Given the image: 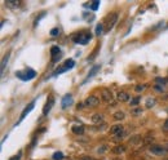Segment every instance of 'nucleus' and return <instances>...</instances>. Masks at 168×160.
Returning <instances> with one entry per match:
<instances>
[{
  "mask_svg": "<svg viewBox=\"0 0 168 160\" xmlns=\"http://www.w3.org/2000/svg\"><path fill=\"white\" fill-rule=\"evenodd\" d=\"M71 38H72V40H74V43H76V44L85 45V44H87V43L90 40L92 35H90V32H88V31H81V32L74 34V35H72Z\"/></svg>",
  "mask_w": 168,
  "mask_h": 160,
  "instance_id": "1",
  "label": "nucleus"
},
{
  "mask_svg": "<svg viewBox=\"0 0 168 160\" xmlns=\"http://www.w3.org/2000/svg\"><path fill=\"white\" fill-rule=\"evenodd\" d=\"M116 21H118V14L116 13H110L105 20V31H110L116 23Z\"/></svg>",
  "mask_w": 168,
  "mask_h": 160,
  "instance_id": "2",
  "label": "nucleus"
},
{
  "mask_svg": "<svg viewBox=\"0 0 168 160\" xmlns=\"http://www.w3.org/2000/svg\"><path fill=\"white\" fill-rule=\"evenodd\" d=\"M16 75L21 80H31V79H34V77H35L36 72L34 71V70H31V68H27L26 71H18Z\"/></svg>",
  "mask_w": 168,
  "mask_h": 160,
  "instance_id": "3",
  "label": "nucleus"
},
{
  "mask_svg": "<svg viewBox=\"0 0 168 160\" xmlns=\"http://www.w3.org/2000/svg\"><path fill=\"white\" fill-rule=\"evenodd\" d=\"M150 152L153 155H157V156H163V155H166L168 151L166 147H163L160 145H153L151 147H150Z\"/></svg>",
  "mask_w": 168,
  "mask_h": 160,
  "instance_id": "4",
  "label": "nucleus"
},
{
  "mask_svg": "<svg viewBox=\"0 0 168 160\" xmlns=\"http://www.w3.org/2000/svg\"><path fill=\"white\" fill-rule=\"evenodd\" d=\"M74 66H75V61H74V59H67V61L65 62V65H63L62 67H60V68H57V70H56L54 75H57V74H62V72L67 71V70H70V68H72Z\"/></svg>",
  "mask_w": 168,
  "mask_h": 160,
  "instance_id": "5",
  "label": "nucleus"
},
{
  "mask_svg": "<svg viewBox=\"0 0 168 160\" xmlns=\"http://www.w3.org/2000/svg\"><path fill=\"white\" fill-rule=\"evenodd\" d=\"M83 103L85 107H96V106H98V103H100V99L96 96H89L85 98V101Z\"/></svg>",
  "mask_w": 168,
  "mask_h": 160,
  "instance_id": "6",
  "label": "nucleus"
},
{
  "mask_svg": "<svg viewBox=\"0 0 168 160\" xmlns=\"http://www.w3.org/2000/svg\"><path fill=\"white\" fill-rule=\"evenodd\" d=\"M61 56H62V53H61V49L58 48V47H52L50 48V57H52V62L53 63H56L58 61L60 58H61Z\"/></svg>",
  "mask_w": 168,
  "mask_h": 160,
  "instance_id": "7",
  "label": "nucleus"
},
{
  "mask_svg": "<svg viewBox=\"0 0 168 160\" xmlns=\"http://www.w3.org/2000/svg\"><path fill=\"white\" fill-rule=\"evenodd\" d=\"M54 102H56L54 96H52V94H50V96L48 97V99H47V103H45L44 109H43V115H48V112L50 111V109H52V107H53Z\"/></svg>",
  "mask_w": 168,
  "mask_h": 160,
  "instance_id": "8",
  "label": "nucleus"
},
{
  "mask_svg": "<svg viewBox=\"0 0 168 160\" xmlns=\"http://www.w3.org/2000/svg\"><path fill=\"white\" fill-rule=\"evenodd\" d=\"M72 102H74V99H72V96L70 93L66 94L63 98H62V101H61V106H62V109H67V107H70L72 105Z\"/></svg>",
  "mask_w": 168,
  "mask_h": 160,
  "instance_id": "9",
  "label": "nucleus"
},
{
  "mask_svg": "<svg viewBox=\"0 0 168 160\" xmlns=\"http://www.w3.org/2000/svg\"><path fill=\"white\" fill-rule=\"evenodd\" d=\"M116 99H118L119 102H128L129 101V94L127 92L120 90V92L116 93Z\"/></svg>",
  "mask_w": 168,
  "mask_h": 160,
  "instance_id": "10",
  "label": "nucleus"
},
{
  "mask_svg": "<svg viewBox=\"0 0 168 160\" xmlns=\"http://www.w3.org/2000/svg\"><path fill=\"white\" fill-rule=\"evenodd\" d=\"M101 96H102V99H103V101L107 102V103H110L111 101H113V93H111L110 90H107V89H103V90H102Z\"/></svg>",
  "mask_w": 168,
  "mask_h": 160,
  "instance_id": "11",
  "label": "nucleus"
},
{
  "mask_svg": "<svg viewBox=\"0 0 168 160\" xmlns=\"http://www.w3.org/2000/svg\"><path fill=\"white\" fill-rule=\"evenodd\" d=\"M34 106H35V101H32L31 103H29V106H27V107H25V110L22 111V114H21V116H20V122H22V120L25 119V116L27 115L29 112L34 109Z\"/></svg>",
  "mask_w": 168,
  "mask_h": 160,
  "instance_id": "12",
  "label": "nucleus"
},
{
  "mask_svg": "<svg viewBox=\"0 0 168 160\" xmlns=\"http://www.w3.org/2000/svg\"><path fill=\"white\" fill-rule=\"evenodd\" d=\"M92 122L94 124H103V114H100V112H96V114L92 115Z\"/></svg>",
  "mask_w": 168,
  "mask_h": 160,
  "instance_id": "13",
  "label": "nucleus"
},
{
  "mask_svg": "<svg viewBox=\"0 0 168 160\" xmlns=\"http://www.w3.org/2000/svg\"><path fill=\"white\" fill-rule=\"evenodd\" d=\"M124 129H123V125L122 124H116V125H113V127L110 128V133L113 136H116L118 133H120V132H123Z\"/></svg>",
  "mask_w": 168,
  "mask_h": 160,
  "instance_id": "14",
  "label": "nucleus"
},
{
  "mask_svg": "<svg viewBox=\"0 0 168 160\" xmlns=\"http://www.w3.org/2000/svg\"><path fill=\"white\" fill-rule=\"evenodd\" d=\"M71 131H72V133H74V134H78V136L84 134V127L81 124H79V125H72Z\"/></svg>",
  "mask_w": 168,
  "mask_h": 160,
  "instance_id": "15",
  "label": "nucleus"
},
{
  "mask_svg": "<svg viewBox=\"0 0 168 160\" xmlns=\"http://www.w3.org/2000/svg\"><path fill=\"white\" fill-rule=\"evenodd\" d=\"M98 70H100V66H98V65H96V66H93V67H92V70L89 71L88 76H87V77H85V79L83 80V83H81V84H85V83H87V81H88V79H90V77H92V76H94V75H96V72H97Z\"/></svg>",
  "mask_w": 168,
  "mask_h": 160,
  "instance_id": "16",
  "label": "nucleus"
},
{
  "mask_svg": "<svg viewBox=\"0 0 168 160\" xmlns=\"http://www.w3.org/2000/svg\"><path fill=\"white\" fill-rule=\"evenodd\" d=\"M5 5L8 8H12V9H14V8H18L21 5V0H7Z\"/></svg>",
  "mask_w": 168,
  "mask_h": 160,
  "instance_id": "17",
  "label": "nucleus"
},
{
  "mask_svg": "<svg viewBox=\"0 0 168 160\" xmlns=\"http://www.w3.org/2000/svg\"><path fill=\"white\" fill-rule=\"evenodd\" d=\"M114 119L116 120V122H120V120H123L124 118H126V114H124L123 111H116V112H114Z\"/></svg>",
  "mask_w": 168,
  "mask_h": 160,
  "instance_id": "18",
  "label": "nucleus"
},
{
  "mask_svg": "<svg viewBox=\"0 0 168 160\" xmlns=\"http://www.w3.org/2000/svg\"><path fill=\"white\" fill-rule=\"evenodd\" d=\"M124 151H126V146H123V145H118V146H115V147L113 149L114 154H123Z\"/></svg>",
  "mask_w": 168,
  "mask_h": 160,
  "instance_id": "19",
  "label": "nucleus"
},
{
  "mask_svg": "<svg viewBox=\"0 0 168 160\" xmlns=\"http://www.w3.org/2000/svg\"><path fill=\"white\" fill-rule=\"evenodd\" d=\"M155 103H157V99H155V98H151V97L146 98V107H148V109H151V107H154Z\"/></svg>",
  "mask_w": 168,
  "mask_h": 160,
  "instance_id": "20",
  "label": "nucleus"
},
{
  "mask_svg": "<svg viewBox=\"0 0 168 160\" xmlns=\"http://www.w3.org/2000/svg\"><path fill=\"white\" fill-rule=\"evenodd\" d=\"M154 89H155V92H158V93H163L164 92V84H155L154 85Z\"/></svg>",
  "mask_w": 168,
  "mask_h": 160,
  "instance_id": "21",
  "label": "nucleus"
},
{
  "mask_svg": "<svg viewBox=\"0 0 168 160\" xmlns=\"http://www.w3.org/2000/svg\"><path fill=\"white\" fill-rule=\"evenodd\" d=\"M102 34H103V25L102 23H98L96 26V35L100 36V35H102Z\"/></svg>",
  "mask_w": 168,
  "mask_h": 160,
  "instance_id": "22",
  "label": "nucleus"
},
{
  "mask_svg": "<svg viewBox=\"0 0 168 160\" xmlns=\"http://www.w3.org/2000/svg\"><path fill=\"white\" fill-rule=\"evenodd\" d=\"M9 56H11V53H8L5 57L3 58V62H2V74L4 72V68H5V65L8 63V59H9Z\"/></svg>",
  "mask_w": 168,
  "mask_h": 160,
  "instance_id": "23",
  "label": "nucleus"
},
{
  "mask_svg": "<svg viewBox=\"0 0 168 160\" xmlns=\"http://www.w3.org/2000/svg\"><path fill=\"white\" fill-rule=\"evenodd\" d=\"M85 7H90V9L92 11H96L98 7H100V2H94L92 4H85Z\"/></svg>",
  "mask_w": 168,
  "mask_h": 160,
  "instance_id": "24",
  "label": "nucleus"
},
{
  "mask_svg": "<svg viewBox=\"0 0 168 160\" xmlns=\"http://www.w3.org/2000/svg\"><path fill=\"white\" fill-rule=\"evenodd\" d=\"M52 158H53V160H62V159L65 158V155H63L62 152H54Z\"/></svg>",
  "mask_w": 168,
  "mask_h": 160,
  "instance_id": "25",
  "label": "nucleus"
},
{
  "mask_svg": "<svg viewBox=\"0 0 168 160\" xmlns=\"http://www.w3.org/2000/svg\"><path fill=\"white\" fill-rule=\"evenodd\" d=\"M131 114H132L133 116H139V115H141V114H142V109H141V107H137V109H133Z\"/></svg>",
  "mask_w": 168,
  "mask_h": 160,
  "instance_id": "26",
  "label": "nucleus"
},
{
  "mask_svg": "<svg viewBox=\"0 0 168 160\" xmlns=\"http://www.w3.org/2000/svg\"><path fill=\"white\" fill-rule=\"evenodd\" d=\"M140 101H141L140 97H135V98L131 99V103H129V105H131V106H137L140 103Z\"/></svg>",
  "mask_w": 168,
  "mask_h": 160,
  "instance_id": "27",
  "label": "nucleus"
},
{
  "mask_svg": "<svg viewBox=\"0 0 168 160\" xmlns=\"http://www.w3.org/2000/svg\"><path fill=\"white\" fill-rule=\"evenodd\" d=\"M139 140H141V137L140 136H135L133 138L129 140V143H131V145H137V141H139Z\"/></svg>",
  "mask_w": 168,
  "mask_h": 160,
  "instance_id": "28",
  "label": "nucleus"
},
{
  "mask_svg": "<svg viewBox=\"0 0 168 160\" xmlns=\"http://www.w3.org/2000/svg\"><path fill=\"white\" fill-rule=\"evenodd\" d=\"M60 32H61V31H60V29H57V27H54V29L50 30V35L52 36H57V35H60Z\"/></svg>",
  "mask_w": 168,
  "mask_h": 160,
  "instance_id": "29",
  "label": "nucleus"
},
{
  "mask_svg": "<svg viewBox=\"0 0 168 160\" xmlns=\"http://www.w3.org/2000/svg\"><path fill=\"white\" fill-rule=\"evenodd\" d=\"M21 156H22V150H20V151H18V154H17L16 156L11 158L9 160H20V159H21Z\"/></svg>",
  "mask_w": 168,
  "mask_h": 160,
  "instance_id": "30",
  "label": "nucleus"
},
{
  "mask_svg": "<svg viewBox=\"0 0 168 160\" xmlns=\"http://www.w3.org/2000/svg\"><path fill=\"white\" fill-rule=\"evenodd\" d=\"M106 150H107V146H106V145H103L102 147H98V149H97V152H98V154H103Z\"/></svg>",
  "mask_w": 168,
  "mask_h": 160,
  "instance_id": "31",
  "label": "nucleus"
},
{
  "mask_svg": "<svg viewBox=\"0 0 168 160\" xmlns=\"http://www.w3.org/2000/svg\"><path fill=\"white\" fill-rule=\"evenodd\" d=\"M145 88H146V85H137L136 88H135V90H136V92H139V93H140V92H142V90H144Z\"/></svg>",
  "mask_w": 168,
  "mask_h": 160,
  "instance_id": "32",
  "label": "nucleus"
},
{
  "mask_svg": "<svg viewBox=\"0 0 168 160\" xmlns=\"http://www.w3.org/2000/svg\"><path fill=\"white\" fill-rule=\"evenodd\" d=\"M163 131H164V132H168V119L164 122V124H163Z\"/></svg>",
  "mask_w": 168,
  "mask_h": 160,
  "instance_id": "33",
  "label": "nucleus"
},
{
  "mask_svg": "<svg viewBox=\"0 0 168 160\" xmlns=\"http://www.w3.org/2000/svg\"><path fill=\"white\" fill-rule=\"evenodd\" d=\"M81 160H94V159H92V158H83Z\"/></svg>",
  "mask_w": 168,
  "mask_h": 160,
  "instance_id": "34",
  "label": "nucleus"
},
{
  "mask_svg": "<svg viewBox=\"0 0 168 160\" xmlns=\"http://www.w3.org/2000/svg\"><path fill=\"white\" fill-rule=\"evenodd\" d=\"M166 80H167V81H168V79H166Z\"/></svg>",
  "mask_w": 168,
  "mask_h": 160,
  "instance_id": "35",
  "label": "nucleus"
}]
</instances>
